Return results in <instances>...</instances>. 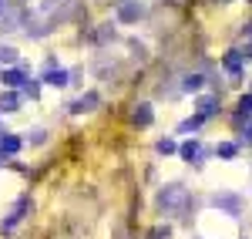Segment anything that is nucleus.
<instances>
[{"mask_svg":"<svg viewBox=\"0 0 252 239\" xmlns=\"http://www.w3.org/2000/svg\"><path fill=\"white\" fill-rule=\"evenodd\" d=\"M158 199H161V205H182V202H185V189H182V185H168Z\"/></svg>","mask_w":252,"mask_h":239,"instance_id":"1","label":"nucleus"},{"mask_svg":"<svg viewBox=\"0 0 252 239\" xmlns=\"http://www.w3.org/2000/svg\"><path fill=\"white\" fill-rule=\"evenodd\" d=\"M242 61H246V54H242V51H229V54H225V71H229L232 78L242 71Z\"/></svg>","mask_w":252,"mask_h":239,"instance_id":"2","label":"nucleus"},{"mask_svg":"<svg viewBox=\"0 0 252 239\" xmlns=\"http://www.w3.org/2000/svg\"><path fill=\"white\" fill-rule=\"evenodd\" d=\"M94 104H97V95L91 91V95H81V98L71 104V111H78V115L81 111H94Z\"/></svg>","mask_w":252,"mask_h":239,"instance_id":"3","label":"nucleus"},{"mask_svg":"<svg viewBox=\"0 0 252 239\" xmlns=\"http://www.w3.org/2000/svg\"><path fill=\"white\" fill-rule=\"evenodd\" d=\"M0 152H3V155H17L20 152V138L17 135H0Z\"/></svg>","mask_w":252,"mask_h":239,"instance_id":"4","label":"nucleus"},{"mask_svg":"<svg viewBox=\"0 0 252 239\" xmlns=\"http://www.w3.org/2000/svg\"><path fill=\"white\" fill-rule=\"evenodd\" d=\"M131 121L141 125V128H145V125H152V104H138L135 111H131Z\"/></svg>","mask_w":252,"mask_h":239,"instance_id":"5","label":"nucleus"},{"mask_svg":"<svg viewBox=\"0 0 252 239\" xmlns=\"http://www.w3.org/2000/svg\"><path fill=\"white\" fill-rule=\"evenodd\" d=\"M141 14H145V7H141V3H125V7L118 10V17H121V20H138Z\"/></svg>","mask_w":252,"mask_h":239,"instance_id":"6","label":"nucleus"},{"mask_svg":"<svg viewBox=\"0 0 252 239\" xmlns=\"http://www.w3.org/2000/svg\"><path fill=\"white\" fill-rule=\"evenodd\" d=\"M44 81H47V84H54V88H64V84H67V71H61V68H51V71L44 74Z\"/></svg>","mask_w":252,"mask_h":239,"instance_id":"7","label":"nucleus"},{"mask_svg":"<svg viewBox=\"0 0 252 239\" xmlns=\"http://www.w3.org/2000/svg\"><path fill=\"white\" fill-rule=\"evenodd\" d=\"M24 212H27V199H20V202H17V209L10 212V219L3 222V229H10V226H17V222L24 219Z\"/></svg>","mask_w":252,"mask_h":239,"instance_id":"8","label":"nucleus"},{"mask_svg":"<svg viewBox=\"0 0 252 239\" xmlns=\"http://www.w3.org/2000/svg\"><path fill=\"white\" fill-rule=\"evenodd\" d=\"M215 205H222V209H229L232 216H239V199H235V196H215Z\"/></svg>","mask_w":252,"mask_h":239,"instance_id":"9","label":"nucleus"},{"mask_svg":"<svg viewBox=\"0 0 252 239\" xmlns=\"http://www.w3.org/2000/svg\"><path fill=\"white\" fill-rule=\"evenodd\" d=\"M17 20H20L17 10H7V14H0V27L3 31H17Z\"/></svg>","mask_w":252,"mask_h":239,"instance_id":"10","label":"nucleus"},{"mask_svg":"<svg viewBox=\"0 0 252 239\" xmlns=\"http://www.w3.org/2000/svg\"><path fill=\"white\" fill-rule=\"evenodd\" d=\"M215 104H219L215 98H202V101H198V115H202V118H212V115H215Z\"/></svg>","mask_w":252,"mask_h":239,"instance_id":"11","label":"nucleus"},{"mask_svg":"<svg viewBox=\"0 0 252 239\" xmlns=\"http://www.w3.org/2000/svg\"><path fill=\"white\" fill-rule=\"evenodd\" d=\"M242 118H252V95H242L239 98V121Z\"/></svg>","mask_w":252,"mask_h":239,"instance_id":"12","label":"nucleus"},{"mask_svg":"<svg viewBox=\"0 0 252 239\" xmlns=\"http://www.w3.org/2000/svg\"><path fill=\"white\" fill-rule=\"evenodd\" d=\"M215 152H219L222 159H235V155H239V145H232V141H222V145H219Z\"/></svg>","mask_w":252,"mask_h":239,"instance_id":"13","label":"nucleus"},{"mask_svg":"<svg viewBox=\"0 0 252 239\" xmlns=\"http://www.w3.org/2000/svg\"><path fill=\"white\" fill-rule=\"evenodd\" d=\"M17 104H20L17 95H3L0 98V111H17Z\"/></svg>","mask_w":252,"mask_h":239,"instance_id":"14","label":"nucleus"},{"mask_svg":"<svg viewBox=\"0 0 252 239\" xmlns=\"http://www.w3.org/2000/svg\"><path fill=\"white\" fill-rule=\"evenodd\" d=\"M202 115H195V118H189V121H182V125H178V132H195V128H202Z\"/></svg>","mask_w":252,"mask_h":239,"instance_id":"15","label":"nucleus"},{"mask_svg":"<svg viewBox=\"0 0 252 239\" xmlns=\"http://www.w3.org/2000/svg\"><path fill=\"white\" fill-rule=\"evenodd\" d=\"M3 84L17 88V84H24V74H20V71H3Z\"/></svg>","mask_w":252,"mask_h":239,"instance_id":"16","label":"nucleus"},{"mask_svg":"<svg viewBox=\"0 0 252 239\" xmlns=\"http://www.w3.org/2000/svg\"><path fill=\"white\" fill-rule=\"evenodd\" d=\"M195 155H198V141H189V145H182V159L192 162Z\"/></svg>","mask_w":252,"mask_h":239,"instance_id":"17","label":"nucleus"},{"mask_svg":"<svg viewBox=\"0 0 252 239\" xmlns=\"http://www.w3.org/2000/svg\"><path fill=\"white\" fill-rule=\"evenodd\" d=\"M182 88H185V91H198V88H202V78H198V74H189V78L182 81Z\"/></svg>","mask_w":252,"mask_h":239,"instance_id":"18","label":"nucleus"},{"mask_svg":"<svg viewBox=\"0 0 252 239\" xmlns=\"http://www.w3.org/2000/svg\"><path fill=\"white\" fill-rule=\"evenodd\" d=\"M17 61V51L14 47H0V64H14Z\"/></svg>","mask_w":252,"mask_h":239,"instance_id":"19","label":"nucleus"},{"mask_svg":"<svg viewBox=\"0 0 252 239\" xmlns=\"http://www.w3.org/2000/svg\"><path fill=\"white\" fill-rule=\"evenodd\" d=\"M158 152H161V155H172V152H175V141L172 138H161V141H158Z\"/></svg>","mask_w":252,"mask_h":239,"instance_id":"20","label":"nucleus"},{"mask_svg":"<svg viewBox=\"0 0 252 239\" xmlns=\"http://www.w3.org/2000/svg\"><path fill=\"white\" fill-rule=\"evenodd\" d=\"M242 141H246V145H252V121L246 125V132H242Z\"/></svg>","mask_w":252,"mask_h":239,"instance_id":"21","label":"nucleus"},{"mask_svg":"<svg viewBox=\"0 0 252 239\" xmlns=\"http://www.w3.org/2000/svg\"><path fill=\"white\" fill-rule=\"evenodd\" d=\"M31 141H34V145H40V141H44V132H40V128H37V132H31Z\"/></svg>","mask_w":252,"mask_h":239,"instance_id":"22","label":"nucleus"},{"mask_svg":"<svg viewBox=\"0 0 252 239\" xmlns=\"http://www.w3.org/2000/svg\"><path fill=\"white\" fill-rule=\"evenodd\" d=\"M242 54H246V58H252V44H249V47H246V51H242Z\"/></svg>","mask_w":252,"mask_h":239,"instance_id":"23","label":"nucleus"},{"mask_svg":"<svg viewBox=\"0 0 252 239\" xmlns=\"http://www.w3.org/2000/svg\"><path fill=\"white\" fill-rule=\"evenodd\" d=\"M0 3H3V0H0Z\"/></svg>","mask_w":252,"mask_h":239,"instance_id":"24","label":"nucleus"}]
</instances>
